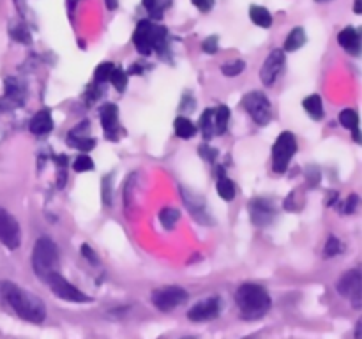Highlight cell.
I'll list each match as a JSON object with an SVG mask.
<instances>
[{"mask_svg": "<svg viewBox=\"0 0 362 339\" xmlns=\"http://www.w3.org/2000/svg\"><path fill=\"white\" fill-rule=\"evenodd\" d=\"M0 297L4 302L25 321L30 323H42L46 318V306L37 295L28 290L20 288L11 281H0Z\"/></svg>", "mask_w": 362, "mask_h": 339, "instance_id": "1", "label": "cell"}, {"mask_svg": "<svg viewBox=\"0 0 362 339\" xmlns=\"http://www.w3.org/2000/svg\"><path fill=\"white\" fill-rule=\"evenodd\" d=\"M235 302L237 307H239L240 316L247 321L264 318L272 306L267 288L257 285V282H244V285H240L235 292Z\"/></svg>", "mask_w": 362, "mask_h": 339, "instance_id": "2", "label": "cell"}, {"mask_svg": "<svg viewBox=\"0 0 362 339\" xmlns=\"http://www.w3.org/2000/svg\"><path fill=\"white\" fill-rule=\"evenodd\" d=\"M59 267V249L57 244L49 237H39L32 249V268L37 278L46 281L52 272H57Z\"/></svg>", "mask_w": 362, "mask_h": 339, "instance_id": "3", "label": "cell"}, {"mask_svg": "<svg viewBox=\"0 0 362 339\" xmlns=\"http://www.w3.org/2000/svg\"><path fill=\"white\" fill-rule=\"evenodd\" d=\"M297 150L296 136L288 131L281 133L276 140L274 147H272V170L276 173H285L288 168L290 159L293 157Z\"/></svg>", "mask_w": 362, "mask_h": 339, "instance_id": "4", "label": "cell"}, {"mask_svg": "<svg viewBox=\"0 0 362 339\" xmlns=\"http://www.w3.org/2000/svg\"><path fill=\"white\" fill-rule=\"evenodd\" d=\"M187 297L189 295H187V292L184 288H180V286H175V285H168V286H161V288H156L154 292H152L151 300L159 311H163V313H170V311H173L175 307L182 306V304L187 300Z\"/></svg>", "mask_w": 362, "mask_h": 339, "instance_id": "5", "label": "cell"}, {"mask_svg": "<svg viewBox=\"0 0 362 339\" xmlns=\"http://www.w3.org/2000/svg\"><path fill=\"white\" fill-rule=\"evenodd\" d=\"M46 282H48L49 290H52L59 299L76 304L92 302V297H88L87 293H83L81 290H78L76 286L71 285V282L67 281L64 275H60L59 272H52V274L46 278Z\"/></svg>", "mask_w": 362, "mask_h": 339, "instance_id": "6", "label": "cell"}, {"mask_svg": "<svg viewBox=\"0 0 362 339\" xmlns=\"http://www.w3.org/2000/svg\"><path fill=\"white\" fill-rule=\"evenodd\" d=\"M243 105L246 108V112L250 113L251 119L258 124V126H265L269 124L272 117V108H271V101L267 99V95L264 92L253 90L250 94L244 95Z\"/></svg>", "mask_w": 362, "mask_h": 339, "instance_id": "7", "label": "cell"}, {"mask_svg": "<svg viewBox=\"0 0 362 339\" xmlns=\"http://www.w3.org/2000/svg\"><path fill=\"white\" fill-rule=\"evenodd\" d=\"M336 288H338L339 295H343L345 299H349L356 309H361V306H362V274H361L359 268H352V270L345 272V274L339 278Z\"/></svg>", "mask_w": 362, "mask_h": 339, "instance_id": "8", "label": "cell"}, {"mask_svg": "<svg viewBox=\"0 0 362 339\" xmlns=\"http://www.w3.org/2000/svg\"><path fill=\"white\" fill-rule=\"evenodd\" d=\"M223 311V300L218 295L207 297V299L200 300L194 304L189 311H187V318L191 321H211L221 314Z\"/></svg>", "mask_w": 362, "mask_h": 339, "instance_id": "9", "label": "cell"}, {"mask_svg": "<svg viewBox=\"0 0 362 339\" xmlns=\"http://www.w3.org/2000/svg\"><path fill=\"white\" fill-rule=\"evenodd\" d=\"M0 242L6 247H9V249H18L21 242L20 225H18L16 219L2 207H0Z\"/></svg>", "mask_w": 362, "mask_h": 339, "instance_id": "10", "label": "cell"}, {"mask_svg": "<svg viewBox=\"0 0 362 339\" xmlns=\"http://www.w3.org/2000/svg\"><path fill=\"white\" fill-rule=\"evenodd\" d=\"M283 67H285V53H283V49L271 52V55L267 56V60H265L260 69V80L264 81V85L274 83L279 74H281Z\"/></svg>", "mask_w": 362, "mask_h": 339, "instance_id": "11", "label": "cell"}, {"mask_svg": "<svg viewBox=\"0 0 362 339\" xmlns=\"http://www.w3.org/2000/svg\"><path fill=\"white\" fill-rule=\"evenodd\" d=\"M101 126L105 129L106 138L110 140L119 138V108L112 102H106L101 108Z\"/></svg>", "mask_w": 362, "mask_h": 339, "instance_id": "12", "label": "cell"}, {"mask_svg": "<svg viewBox=\"0 0 362 339\" xmlns=\"http://www.w3.org/2000/svg\"><path fill=\"white\" fill-rule=\"evenodd\" d=\"M251 221L257 226H267L274 219V208L267 200H255L250 205Z\"/></svg>", "mask_w": 362, "mask_h": 339, "instance_id": "13", "label": "cell"}, {"mask_svg": "<svg viewBox=\"0 0 362 339\" xmlns=\"http://www.w3.org/2000/svg\"><path fill=\"white\" fill-rule=\"evenodd\" d=\"M151 20H141L133 34L134 48H136L141 55H151L152 53L151 39H148V28H151Z\"/></svg>", "mask_w": 362, "mask_h": 339, "instance_id": "14", "label": "cell"}, {"mask_svg": "<svg viewBox=\"0 0 362 339\" xmlns=\"http://www.w3.org/2000/svg\"><path fill=\"white\" fill-rule=\"evenodd\" d=\"M338 42L341 44V48H345L346 52L352 53V55H359L361 52V35L357 32V28L346 27L339 32Z\"/></svg>", "mask_w": 362, "mask_h": 339, "instance_id": "15", "label": "cell"}, {"mask_svg": "<svg viewBox=\"0 0 362 339\" xmlns=\"http://www.w3.org/2000/svg\"><path fill=\"white\" fill-rule=\"evenodd\" d=\"M30 131L37 136H42V134H48L49 131L53 129V119L52 113L48 109H42V112H37L30 119Z\"/></svg>", "mask_w": 362, "mask_h": 339, "instance_id": "16", "label": "cell"}, {"mask_svg": "<svg viewBox=\"0 0 362 339\" xmlns=\"http://www.w3.org/2000/svg\"><path fill=\"white\" fill-rule=\"evenodd\" d=\"M148 39H151L152 52L163 53L166 48V41H168V32H166L165 27L151 23V28H148Z\"/></svg>", "mask_w": 362, "mask_h": 339, "instance_id": "17", "label": "cell"}, {"mask_svg": "<svg viewBox=\"0 0 362 339\" xmlns=\"http://www.w3.org/2000/svg\"><path fill=\"white\" fill-rule=\"evenodd\" d=\"M304 109L308 112V115L313 120H322L324 119V105H322V97L318 94L308 95L303 101Z\"/></svg>", "mask_w": 362, "mask_h": 339, "instance_id": "18", "label": "cell"}, {"mask_svg": "<svg viewBox=\"0 0 362 339\" xmlns=\"http://www.w3.org/2000/svg\"><path fill=\"white\" fill-rule=\"evenodd\" d=\"M304 42H306V32H304L303 27H296L286 37L285 49L286 52H296V49L303 48Z\"/></svg>", "mask_w": 362, "mask_h": 339, "instance_id": "19", "label": "cell"}, {"mask_svg": "<svg viewBox=\"0 0 362 339\" xmlns=\"http://www.w3.org/2000/svg\"><path fill=\"white\" fill-rule=\"evenodd\" d=\"M173 126H175L177 136L184 138V140H189V138H193L197 134V126L189 119H186V117H177Z\"/></svg>", "mask_w": 362, "mask_h": 339, "instance_id": "20", "label": "cell"}, {"mask_svg": "<svg viewBox=\"0 0 362 339\" xmlns=\"http://www.w3.org/2000/svg\"><path fill=\"white\" fill-rule=\"evenodd\" d=\"M250 16H251V20H253V23L258 25V27L267 28L272 25L271 13H269V9H265V7H262V6H251Z\"/></svg>", "mask_w": 362, "mask_h": 339, "instance_id": "21", "label": "cell"}, {"mask_svg": "<svg viewBox=\"0 0 362 339\" xmlns=\"http://www.w3.org/2000/svg\"><path fill=\"white\" fill-rule=\"evenodd\" d=\"M230 120V109L228 106H219L218 109H214V131L218 134H225L226 127H228Z\"/></svg>", "mask_w": 362, "mask_h": 339, "instance_id": "22", "label": "cell"}, {"mask_svg": "<svg viewBox=\"0 0 362 339\" xmlns=\"http://www.w3.org/2000/svg\"><path fill=\"white\" fill-rule=\"evenodd\" d=\"M200 127H202V133H204L205 140H211L212 134L216 133L214 131V109H205L204 115L200 119Z\"/></svg>", "mask_w": 362, "mask_h": 339, "instance_id": "23", "label": "cell"}, {"mask_svg": "<svg viewBox=\"0 0 362 339\" xmlns=\"http://www.w3.org/2000/svg\"><path fill=\"white\" fill-rule=\"evenodd\" d=\"M218 194L225 201H232L235 198V184L228 177H221L218 180Z\"/></svg>", "mask_w": 362, "mask_h": 339, "instance_id": "24", "label": "cell"}, {"mask_svg": "<svg viewBox=\"0 0 362 339\" xmlns=\"http://www.w3.org/2000/svg\"><path fill=\"white\" fill-rule=\"evenodd\" d=\"M179 218H180V214L177 208L166 207L159 212V221H161V225L165 226L166 230H172L173 226H175V222L179 221Z\"/></svg>", "mask_w": 362, "mask_h": 339, "instance_id": "25", "label": "cell"}, {"mask_svg": "<svg viewBox=\"0 0 362 339\" xmlns=\"http://www.w3.org/2000/svg\"><path fill=\"white\" fill-rule=\"evenodd\" d=\"M6 97L18 99L20 102L21 99H23V85H21L16 78H7L6 80Z\"/></svg>", "mask_w": 362, "mask_h": 339, "instance_id": "26", "label": "cell"}, {"mask_svg": "<svg viewBox=\"0 0 362 339\" xmlns=\"http://www.w3.org/2000/svg\"><path fill=\"white\" fill-rule=\"evenodd\" d=\"M339 122H341L343 127L346 129H357L359 127V115H357L356 109L352 108H346L339 113Z\"/></svg>", "mask_w": 362, "mask_h": 339, "instance_id": "27", "label": "cell"}, {"mask_svg": "<svg viewBox=\"0 0 362 339\" xmlns=\"http://www.w3.org/2000/svg\"><path fill=\"white\" fill-rule=\"evenodd\" d=\"M69 143L71 147L78 148V150L81 152H88L95 147L94 138H87V136H71L69 134Z\"/></svg>", "mask_w": 362, "mask_h": 339, "instance_id": "28", "label": "cell"}, {"mask_svg": "<svg viewBox=\"0 0 362 339\" xmlns=\"http://www.w3.org/2000/svg\"><path fill=\"white\" fill-rule=\"evenodd\" d=\"M9 32H11V37L16 39V41L21 42V44H30L32 42V35L25 25H16V27L11 28Z\"/></svg>", "mask_w": 362, "mask_h": 339, "instance_id": "29", "label": "cell"}, {"mask_svg": "<svg viewBox=\"0 0 362 339\" xmlns=\"http://www.w3.org/2000/svg\"><path fill=\"white\" fill-rule=\"evenodd\" d=\"M113 69H115V66H113L112 62L99 64L98 69H95V73H94L95 81H98V83H105V81H108L110 76H112Z\"/></svg>", "mask_w": 362, "mask_h": 339, "instance_id": "30", "label": "cell"}, {"mask_svg": "<svg viewBox=\"0 0 362 339\" xmlns=\"http://www.w3.org/2000/svg\"><path fill=\"white\" fill-rule=\"evenodd\" d=\"M144 6L154 20H161L163 9H165V0H144Z\"/></svg>", "mask_w": 362, "mask_h": 339, "instance_id": "31", "label": "cell"}, {"mask_svg": "<svg viewBox=\"0 0 362 339\" xmlns=\"http://www.w3.org/2000/svg\"><path fill=\"white\" fill-rule=\"evenodd\" d=\"M110 81H112V85L117 88V90L124 92V90H126V87H127V73H126V71L117 69V67H115V69H113V73H112V76H110Z\"/></svg>", "mask_w": 362, "mask_h": 339, "instance_id": "32", "label": "cell"}, {"mask_svg": "<svg viewBox=\"0 0 362 339\" xmlns=\"http://www.w3.org/2000/svg\"><path fill=\"white\" fill-rule=\"evenodd\" d=\"M73 168L76 170L78 173L90 172V170H94V161H92L88 155H78L73 162Z\"/></svg>", "mask_w": 362, "mask_h": 339, "instance_id": "33", "label": "cell"}, {"mask_svg": "<svg viewBox=\"0 0 362 339\" xmlns=\"http://www.w3.org/2000/svg\"><path fill=\"white\" fill-rule=\"evenodd\" d=\"M244 69H246V64H244L243 60H235V62L225 64V66L221 67L225 76H239Z\"/></svg>", "mask_w": 362, "mask_h": 339, "instance_id": "34", "label": "cell"}, {"mask_svg": "<svg viewBox=\"0 0 362 339\" xmlns=\"http://www.w3.org/2000/svg\"><path fill=\"white\" fill-rule=\"evenodd\" d=\"M339 251H341V242H339V239H336V237H329L327 244H325V249H324L325 258L336 256V254H339Z\"/></svg>", "mask_w": 362, "mask_h": 339, "instance_id": "35", "label": "cell"}, {"mask_svg": "<svg viewBox=\"0 0 362 339\" xmlns=\"http://www.w3.org/2000/svg\"><path fill=\"white\" fill-rule=\"evenodd\" d=\"M112 175H106L103 179V203L110 205L112 203Z\"/></svg>", "mask_w": 362, "mask_h": 339, "instance_id": "36", "label": "cell"}, {"mask_svg": "<svg viewBox=\"0 0 362 339\" xmlns=\"http://www.w3.org/2000/svg\"><path fill=\"white\" fill-rule=\"evenodd\" d=\"M202 49H204L205 53H216L218 52V37L216 35H211V37H207L204 41V44H202Z\"/></svg>", "mask_w": 362, "mask_h": 339, "instance_id": "37", "label": "cell"}, {"mask_svg": "<svg viewBox=\"0 0 362 339\" xmlns=\"http://www.w3.org/2000/svg\"><path fill=\"white\" fill-rule=\"evenodd\" d=\"M200 155L204 159H207L209 162H212L216 159V155H218V150H216V148H212L209 143H204L200 147Z\"/></svg>", "mask_w": 362, "mask_h": 339, "instance_id": "38", "label": "cell"}, {"mask_svg": "<svg viewBox=\"0 0 362 339\" xmlns=\"http://www.w3.org/2000/svg\"><path fill=\"white\" fill-rule=\"evenodd\" d=\"M191 4L197 6L198 11H202V13H207L214 7V0H191Z\"/></svg>", "mask_w": 362, "mask_h": 339, "instance_id": "39", "label": "cell"}, {"mask_svg": "<svg viewBox=\"0 0 362 339\" xmlns=\"http://www.w3.org/2000/svg\"><path fill=\"white\" fill-rule=\"evenodd\" d=\"M81 253H83V256L87 258V260L90 261L92 265H98L99 263V258L95 256V251H92L90 247L87 246V244H83V246H81Z\"/></svg>", "mask_w": 362, "mask_h": 339, "instance_id": "40", "label": "cell"}, {"mask_svg": "<svg viewBox=\"0 0 362 339\" xmlns=\"http://www.w3.org/2000/svg\"><path fill=\"white\" fill-rule=\"evenodd\" d=\"M357 201H359V198H357V194H352V196H350L349 200H346V205H345V212H346V214H352V212L356 210Z\"/></svg>", "mask_w": 362, "mask_h": 339, "instance_id": "41", "label": "cell"}, {"mask_svg": "<svg viewBox=\"0 0 362 339\" xmlns=\"http://www.w3.org/2000/svg\"><path fill=\"white\" fill-rule=\"evenodd\" d=\"M105 4L108 9H117V6H119V0H105Z\"/></svg>", "mask_w": 362, "mask_h": 339, "instance_id": "42", "label": "cell"}, {"mask_svg": "<svg viewBox=\"0 0 362 339\" xmlns=\"http://www.w3.org/2000/svg\"><path fill=\"white\" fill-rule=\"evenodd\" d=\"M354 11H356V14H361L362 13V0H356V6H354Z\"/></svg>", "mask_w": 362, "mask_h": 339, "instance_id": "43", "label": "cell"}, {"mask_svg": "<svg viewBox=\"0 0 362 339\" xmlns=\"http://www.w3.org/2000/svg\"><path fill=\"white\" fill-rule=\"evenodd\" d=\"M361 327H362V320H359L356 323V339H361Z\"/></svg>", "mask_w": 362, "mask_h": 339, "instance_id": "44", "label": "cell"}, {"mask_svg": "<svg viewBox=\"0 0 362 339\" xmlns=\"http://www.w3.org/2000/svg\"><path fill=\"white\" fill-rule=\"evenodd\" d=\"M129 74H141V67L140 66H131Z\"/></svg>", "mask_w": 362, "mask_h": 339, "instance_id": "45", "label": "cell"}, {"mask_svg": "<svg viewBox=\"0 0 362 339\" xmlns=\"http://www.w3.org/2000/svg\"><path fill=\"white\" fill-rule=\"evenodd\" d=\"M180 339H198V338H194V335H186V338H180Z\"/></svg>", "mask_w": 362, "mask_h": 339, "instance_id": "46", "label": "cell"}, {"mask_svg": "<svg viewBox=\"0 0 362 339\" xmlns=\"http://www.w3.org/2000/svg\"><path fill=\"white\" fill-rule=\"evenodd\" d=\"M317 2H329V0H317Z\"/></svg>", "mask_w": 362, "mask_h": 339, "instance_id": "47", "label": "cell"}, {"mask_svg": "<svg viewBox=\"0 0 362 339\" xmlns=\"http://www.w3.org/2000/svg\"><path fill=\"white\" fill-rule=\"evenodd\" d=\"M244 339H255V335H251V338H244Z\"/></svg>", "mask_w": 362, "mask_h": 339, "instance_id": "48", "label": "cell"}]
</instances>
